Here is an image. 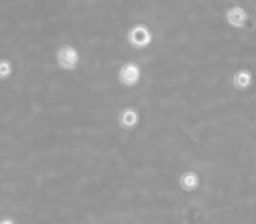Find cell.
Listing matches in <instances>:
<instances>
[{"label":"cell","instance_id":"obj_6","mask_svg":"<svg viewBox=\"0 0 256 224\" xmlns=\"http://www.w3.org/2000/svg\"><path fill=\"white\" fill-rule=\"evenodd\" d=\"M178 184H180V188H182L184 192H194V190L198 188V184H200V176H198V172H194V170H186V172L180 174Z\"/></svg>","mask_w":256,"mask_h":224},{"label":"cell","instance_id":"obj_4","mask_svg":"<svg viewBox=\"0 0 256 224\" xmlns=\"http://www.w3.org/2000/svg\"><path fill=\"white\" fill-rule=\"evenodd\" d=\"M118 122H120V126H122L124 130H132V128H136V124L140 122V114H138L136 108L128 106V108L120 110V114H118Z\"/></svg>","mask_w":256,"mask_h":224},{"label":"cell","instance_id":"obj_8","mask_svg":"<svg viewBox=\"0 0 256 224\" xmlns=\"http://www.w3.org/2000/svg\"><path fill=\"white\" fill-rule=\"evenodd\" d=\"M12 74V62L8 58H0V80L8 78Z\"/></svg>","mask_w":256,"mask_h":224},{"label":"cell","instance_id":"obj_1","mask_svg":"<svg viewBox=\"0 0 256 224\" xmlns=\"http://www.w3.org/2000/svg\"><path fill=\"white\" fill-rule=\"evenodd\" d=\"M126 38H128V44L130 46H134V48H146L152 42V32H150V28L146 24H136V26H132L128 30Z\"/></svg>","mask_w":256,"mask_h":224},{"label":"cell","instance_id":"obj_2","mask_svg":"<svg viewBox=\"0 0 256 224\" xmlns=\"http://www.w3.org/2000/svg\"><path fill=\"white\" fill-rule=\"evenodd\" d=\"M56 62H58V66L62 70H74L78 66V62H80V54H78V50L74 46L64 44V46H60L56 50Z\"/></svg>","mask_w":256,"mask_h":224},{"label":"cell","instance_id":"obj_7","mask_svg":"<svg viewBox=\"0 0 256 224\" xmlns=\"http://www.w3.org/2000/svg\"><path fill=\"white\" fill-rule=\"evenodd\" d=\"M232 86L238 88V90H246L252 86V72L250 70H238L234 76H232Z\"/></svg>","mask_w":256,"mask_h":224},{"label":"cell","instance_id":"obj_9","mask_svg":"<svg viewBox=\"0 0 256 224\" xmlns=\"http://www.w3.org/2000/svg\"><path fill=\"white\" fill-rule=\"evenodd\" d=\"M0 224H16L12 218H0Z\"/></svg>","mask_w":256,"mask_h":224},{"label":"cell","instance_id":"obj_3","mask_svg":"<svg viewBox=\"0 0 256 224\" xmlns=\"http://www.w3.org/2000/svg\"><path fill=\"white\" fill-rule=\"evenodd\" d=\"M118 80L122 86H136L140 80V66L136 62H126L118 72Z\"/></svg>","mask_w":256,"mask_h":224},{"label":"cell","instance_id":"obj_5","mask_svg":"<svg viewBox=\"0 0 256 224\" xmlns=\"http://www.w3.org/2000/svg\"><path fill=\"white\" fill-rule=\"evenodd\" d=\"M226 22H228L230 26H234V28H242V26H246V22H248V14H246L244 8L232 6V8L226 10Z\"/></svg>","mask_w":256,"mask_h":224}]
</instances>
